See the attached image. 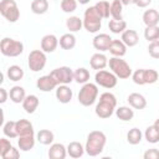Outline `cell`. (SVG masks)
<instances>
[{
  "mask_svg": "<svg viewBox=\"0 0 159 159\" xmlns=\"http://www.w3.org/2000/svg\"><path fill=\"white\" fill-rule=\"evenodd\" d=\"M96 10L98 11V14L101 15L102 19H108L111 15V4L106 0H101L94 5Z\"/></svg>",
  "mask_w": 159,
  "mask_h": 159,
  "instance_id": "cell-37",
  "label": "cell"
},
{
  "mask_svg": "<svg viewBox=\"0 0 159 159\" xmlns=\"http://www.w3.org/2000/svg\"><path fill=\"white\" fill-rule=\"evenodd\" d=\"M122 10H123V4L120 2V0H113L111 2V16L114 20H123Z\"/></svg>",
  "mask_w": 159,
  "mask_h": 159,
  "instance_id": "cell-38",
  "label": "cell"
},
{
  "mask_svg": "<svg viewBox=\"0 0 159 159\" xmlns=\"http://www.w3.org/2000/svg\"><path fill=\"white\" fill-rule=\"evenodd\" d=\"M58 43L61 46V48L63 50H72L75 46H76V37L73 34L68 32V34H63L60 40H58Z\"/></svg>",
  "mask_w": 159,
  "mask_h": 159,
  "instance_id": "cell-27",
  "label": "cell"
},
{
  "mask_svg": "<svg viewBox=\"0 0 159 159\" xmlns=\"http://www.w3.org/2000/svg\"><path fill=\"white\" fill-rule=\"evenodd\" d=\"M16 130H17V135L19 137L29 135V134H35L34 125L27 119H19V120H16Z\"/></svg>",
  "mask_w": 159,
  "mask_h": 159,
  "instance_id": "cell-18",
  "label": "cell"
},
{
  "mask_svg": "<svg viewBox=\"0 0 159 159\" xmlns=\"http://www.w3.org/2000/svg\"><path fill=\"white\" fill-rule=\"evenodd\" d=\"M132 78H133V82L135 84H139V86L145 84L144 83V68H139V70L134 71L132 73Z\"/></svg>",
  "mask_w": 159,
  "mask_h": 159,
  "instance_id": "cell-42",
  "label": "cell"
},
{
  "mask_svg": "<svg viewBox=\"0 0 159 159\" xmlns=\"http://www.w3.org/2000/svg\"><path fill=\"white\" fill-rule=\"evenodd\" d=\"M0 14L9 21L16 22L20 17V10L15 0H1L0 1Z\"/></svg>",
  "mask_w": 159,
  "mask_h": 159,
  "instance_id": "cell-7",
  "label": "cell"
},
{
  "mask_svg": "<svg viewBox=\"0 0 159 159\" xmlns=\"http://www.w3.org/2000/svg\"><path fill=\"white\" fill-rule=\"evenodd\" d=\"M128 103L134 109H144L147 107V99H145V97L143 94H140V93H137V92L130 93L128 96Z\"/></svg>",
  "mask_w": 159,
  "mask_h": 159,
  "instance_id": "cell-17",
  "label": "cell"
},
{
  "mask_svg": "<svg viewBox=\"0 0 159 159\" xmlns=\"http://www.w3.org/2000/svg\"><path fill=\"white\" fill-rule=\"evenodd\" d=\"M53 139H55V135H53V133L50 129H41L36 134V140L40 144H42V145H50V144H52Z\"/></svg>",
  "mask_w": 159,
  "mask_h": 159,
  "instance_id": "cell-25",
  "label": "cell"
},
{
  "mask_svg": "<svg viewBox=\"0 0 159 159\" xmlns=\"http://www.w3.org/2000/svg\"><path fill=\"white\" fill-rule=\"evenodd\" d=\"M108 51L116 57H123L127 53V45L122 40H112Z\"/></svg>",
  "mask_w": 159,
  "mask_h": 159,
  "instance_id": "cell-19",
  "label": "cell"
},
{
  "mask_svg": "<svg viewBox=\"0 0 159 159\" xmlns=\"http://www.w3.org/2000/svg\"><path fill=\"white\" fill-rule=\"evenodd\" d=\"M112 40L113 39L108 34H98L93 37L92 43H93V47L98 51H108Z\"/></svg>",
  "mask_w": 159,
  "mask_h": 159,
  "instance_id": "cell-12",
  "label": "cell"
},
{
  "mask_svg": "<svg viewBox=\"0 0 159 159\" xmlns=\"http://www.w3.org/2000/svg\"><path fill=\"white\" fill-rule=\"evenodd\" d=\"M97 97H98V87H97V83L87 82V83H84L81 87V89L78 92V102L83 107L92 106L96 102Z\"/></svg>",
  "mask_w": 159,
  "mask_h": 159,
  "instance_id": "cell-4",
  "label": "cell"
},
{
  "mask_svg": "<svg viewBox=\"0 0 159 159\" xmlns=\"http://www.w3.org/2000/svg\"><path fill=\"white\" fill-rule=\"evenodd\" d=\"M120 2H122L123 5H129V4L133 2V0H120Z\"/></svg>",
  "mask_w": 159,
  "mask_h": 159,
  "instance_id": "cell-49",
  "label": "cell"
},
{
  "mask_svg": "<svg viewBox=\"0 0 159 159\" xmlns=\"http://www.w3.org/2000/svg\"><path fill=\"white\" fill-rule=\"evenodd\" d=\"M144 37L148 42L159 40V26H147L144 30Z\"/></svg>",
  "mask_w": 159,
  "mask_h": 159,
  "instance_id": "cell-39",
  "label": "cell"
},
{
  "mask_svg": "<svg viewBox=\"0 0 159 159\" xmlns=\"http://www.w3.org/2000/svg\"><path fill=\"white\" fill-rule=\"evenodd\" d=\"M143 22L145 26H157L159 24V12L155 9L145 10L143 14Z\"/></svg>",
  "mask_w": 159,
  "mask_h": 159,
  "instance_id": "cell-23",
  "label": "cell"
},
{
  "mask_svg": "<svg viewBox=\"0 0 159 159\" xmlns=\"http://www.w3.org/2000/svg\"><path fill=\"white\" fill-rule=\"evenodd\" d=\"M108 66L112 70V72L118 78H120V80H125V78H129L132 76V68H130V66L122 57L113 56L112 58H109Z\"/></svg>",
  "mask_w": 159,
  "mask_h": 159,
  "instance_id": "cell-6",
  "label": "cell"
},
{
  "mask_svg": "<svg viewBox=\"0 0 159 159\" xmlns=\"http://www.w3.org/2000/svg\"><path fill=\"white\" fill-rule=\"evenodd\" d=\"M77 0H62L61 1V9L63 12H73L77 9Z\"/></svg>",
  "mask_w": 159,
  "mask_h": 159,
  "instance_id": "cell-41",
  "label": "cell"
},
{
  "mask_svg": "<svg viewBox=\"0 0 159 159\" xmlns=\"http://www.w3.org/2000/svg\"><path fill=\"white\" fill-rule=\"evenodd\" d=\"M35 142H36L35 134L21 135V137H19L17 145H19V149H20V150H22V152H29V150H31V149L35 147Z\"/></svg>",
  "mask_w": 159,
  "mask_h": 159,
  "instance_id": "cell-20",
  "label": "cell"
},
{
  "mask_svg": "<svg viewBox=\"0 0 159 159\" xmlns=\"http://www.w3.org/2000/svg\"><path fill=\"white\" fill-rule=\"evenodd\" d=\"M144 138L147 139L148 143H152V144L158 143L159 142V129L154 124L149 125L144 132Z\"/></svg>",
  "mask_w": 159,
  "mask_h": 159,
  "instance_id": "cell-34",
  "label": "cell"
},
{
  "mask_svg": "<svg viewBox=\"0 0 159 159\" xmlns=\"http://www.w3.org/2000/svg\"><path fill=\"white\" fill-rule=\"evenodd\" d=\"M102 26V17L98 14V11L96 10L94 6H89L84 10V15H83V27L91 32L94 34L97 31H99Z\"/></svg>",
  "mask_w": 159,
  "mask_h": 159,
  "instance_id": "cell-3",
  "label": "cell"
},
{
  "mask_svg": "<svg viewBox=\"0 0 159 159\" xmlns=\"http://www.w3.org/2000/svg\"><path fill=\"white\" fill-rule=\"evenodd\" d=\"M143 158L144 159H159V149H157V148L148 149L143 154Z\"/></svg>",
  "mask_w": 159,
  "mask_h": 159,
  "instance_id": "cell-45",
  "label": "cell"
},
{
  "mask_svg": "<svg viewBox=\"0 0 159 159\" xmlns=\"http://www.w3.org/2000/svg\"><path fill=\"white\" fill-rule=\"evenodd\" d=\"M48 10V1L47 0H32L31 2V11L36 15H42Z\"/></svg>",
  "mask_w": 159,
  "mask_h": 159,
  "instance_id": "cell-30",
  "label": "cell"
},
{
  "mask_svg": "<svg viewBox=\"0 0 159 159\" xmlns=\"http://www.w3.org/2000/svg\"><path fill=\"white\" fill-rule=\"evenodd\" d=\"M94 81L98 86L111 89V88H114L117 86L118 77L112 71L109 72L106 70H99V71H97V73L94 76Z\"/></svg>",
  "mask_w": 159,
  "mask_h": 159,
  "instance_id": "cell-9",
  "label": "cell"
},
{
  "mask_svg": "<svg viewBox=\"0 0 159 159\" xmlns=\"http://www.w3.org/2000/svg\"><path fill=\"white\" fill-rule=\"evenodd\" d=\"M106 143H107V137L103 132L92 130L87 135L84 150L89 157H97L103 152V149L106 147Z\"/></svg>",
  "mask_w": 159,
  "mask_h": 159,
  "instance_id": "cell-1",
  "label": "cell"
},
{
  "mask_svg": "<svg viewBox=\"0 0 159 159\" xmlns=\"http://www.w3.org/2000/svg\"><path fill=\"white\" fill-rule=\"evenodd\" d=\"M120 40L127 45V47H133L139 42V36L135 30H124L122 32Z\"/></svg>",
  "mask_w": 159,
  "mask_h": 159,
  "instance_id": "cell-22",
  "label": "cell"
},
{
  "mask_svg": "<svg viewBox=\"0 0 159 159\" xmlns=\"http://www.w3.org/2000/svg\"><path fill=\"white\" fill-rule=\"evenodd\" d=\"M143 138V133L140 132V129L138 128H132L129 129V132L127 133V142L132 145H137L142 142Z\"/></svg>",
  "mask_w": 159,
  "mask_h": 159,
  "instance_id": "cell-36",
  "label": "cell"
},
{
  "mask_svg": "<svg viewBox=\"0 0 159 159\" xmlns=\"http://www.w3.org/2000/svg\"><path fill=\"white\" fill-rule=\"evenodd\" d=\"M47 155L50 159H65L67 155V147L62 143H53L50 145Z\"/></svg>",
  "mask_w": 159,
  "mask_h": 159,
  "instance_id": "cell-15",
  "label": "cell"
},
{
  "mask_svg": "<svg viewBox=\"0 0 159 159\" xmlns=\"http://www.w3.org/2000/svg\"><path fill=\"white\" fill-rule=\"evenodd\" d=\"M152 0H133V4H135L138 7H147Z\"/></svg>",
  "mask_w": 159,
  "mask_h": 159,
  "instance_id": "cell-47",
  "label": "cell"
},
{
  "mask_svg": "<svg viewBox=\"0 0 159 159\" xmlns=\"http://www.w3.org/2000/svg\"><path fill=\"white\" fill-rule=\"evenodd\" d=\"M89 65L93 70L99 71V70H103L108 66V58H107L106 55H103L101 52H97V53L92 55V57L89 60Z\"/></svg>",
  "mask_w": 159,
  "mask_h": 159,
  "instance_id": "cell-16",
  "label": "cell"
},
{
  "mask_svg": "<svg viewBox=\"0 0 159 159\" xmlns=\"http://www.w3.org/2000/svg\"><path fill=\"white\" fill-rule=\"evenodd\" d=\"M89 80V71L84 67H78L76 71H73V81H76L77 83L84 84L87 83Z\"/></svg>",
  "mask_w": 159,
  "mask_h": 159,
  "instance_id": "cell-32",
  "label": "cell"
},
{
  "mask_svg": "<svg viewBox=\"0 0 159 159\" xmlns=\"http://www.w3.org/2000/svg\"><path fill=\"white\" fill-rule=\"evenodd\" d=\"M0 51L6 57H17L24 52V43L10 37H4L0 42Z\"/></svg>",
  "mask_w": 159,
  "mask_h": 159,
  "instance_id": "cell-5",
  "label": "cell"
},
{
  "mask_svg": "<svg viewBox=\"0 0 159 159\" xmlns=\"http://www.w3.org/2000/svg\"><path fill=\"white\" fill-rule=\"evenodd\" d=\"M9 97H10V99L14 103H22L24 99H25V97H26V93H25L24 87H21V86H14L12 88H10Z\"/></svg>",
  "mask_w": 159,
  "mask_h": 159,
  "instance_id": "cell-24",
  "label": "cell"
},
{
  "mask_svg": "<svg viewBox=\"0 0 159 159\" xmlns=\"http://www.w3.org/2000/svg\"><path fill=\"white\" fill-rule=\"evenodd\" d=\"M39 104H40V101H39L37 96H35V94H29V96L25 97V99H24V102H22V108L25 109L26 113L32 114V113L37 109Z\"/></svg>",
  "mask_w": 159,
  "mask_h": 159,
  "instance_id": "cell-21",
  "label": "cell"
},
{
  "mask_svg": "<svg viewBox=\"0 0 159 159\" xmlns=\"http://www.w3.org/2000/svg\"><path fill=\"white\" fill-rule=\"evenodd\" d=\"M154 125H155V127H157V128L159 129V118H158V119H157V120L154 122Z\"/></svg>",
  "mask_w": 159,
  "mask_h": 159,
  "instance_id": "cell-51",
  "label": "cell"
},
{
  "mask_svg": "<svg viewBox=\"0 0 159 159\" xmlns=\"http://www.w3.org/2000/svg\"><path fill=\"white\" fill-rule=\"evenodd\" d=\"M6 76H7V78L10 81L17 82V81L22 80V77H24V70L20 66H17V65H12V66H10L7 68Z\"/></svg>",
  "mask_w": 159,
  "mask_h": 159,
  "instance_id": "cell-29",
  "label": "cell"
},
{
  "mask_svg": "<svg viewBox=\"0 0 159 159\" xmlns=\"http://www.w3.org/2000/svg\"><path fill=\"white\" fill-rule=\"evenodd\" d=\"M72 89L67 86V84H58L56 87V98L60 103H70L71 99H72Z\"/></svg>",
  "mask_w": 159,
  "mask_h": 159,
  "instance_id": "cell-14",
  "label": "cell"
},
{
  "mask_svg": "<svg viewBox=\"0 0 159 159\" xmlns=\"http://www.w3.org/2000/svg\"><path fill=\"white\" fill-rule=\"evenodd\" d=\"M57 46H58V39L52 34L45 35L41 39V50L46 53L53 52L57 48Z\"/></svg>",
  "mask_w": 159,
  "mask_h": 159,
  "instance_id": "cell-13",
  "label": "cell"
},
{
  "mask_svg": "<svg viewBox=\"0 0 159 159\" xmlns=\"http://www.w3.org/2000/svg\"><path fill=\"white\" fill-rule=\"evenodd\" d=\"M116 116L118 119L123 120V122H129L133 119L134 117V112L130 107H127V106H122L119 108L116 109Z\"/></svg>",
  "mask_w": 159,
  "mask_h": 159,
  "instance_id": "cell-28",
  "label": "cell"
},
{
  "mask_svg": "<svg viewBox=\"0 0 159 159\" xmlns=\"http://www.w3.org/2000/svg\"><path fill=\"white\" fill-rule=\"evenodd\" d=\"M9 97V93L6 92L5 88H0V103H5Z\"/></svg>",
  "mask_w": 159,
  "mask_h": 159,
  "instance_id": "cell-48",
  "label": "cell"
},
{
  "mask_svg": "<svg viewBox=\"0 0 159 159\" xmlns=\"http://www.w3.org/2000/svg\"><path fill=\"white\" fill-rule=\"evenodd\" d=\"M83 26V20H81L78 16H70L66 20V27L70 30V32H77L82 29Z\"/></svg>",
  "mask_w": 159,
  "mask_h": 159,
  "instance_id": "cell-31",
  "label": "cell"
},
{
  "mask_svg": "<svg viewBox=\"0 0 159 159\" xmlns=\"http://www.w3.org/2000/svg\"><path fill=\"white\" fill-rule=\"evenodd\" d=\"M84 147L80 143V142H71L68 145H67V154L71 157V158H81L84 153Z\"/></svg>",
  "mask_w": 159,
  "mask_h": 159,
  "instance_id": "cell-26",
  "label": "cell"
},
{
  "mask_svg": "<svg viewBox=\"0 0 159 159\" xmlns=\"http://www.w3.org/2000/svg\"><path fill=\"white\" fill-rule=\"evenodd\" d=\"M80 4H82V5H86V4H88L91 0H77Z\"/></svg>",
  "mask_w": 159,
  "mask_h": 159,
  "instance_id": "cell-50",
  "label": "cell"
},
{
  "mask_svg": "<svg viewBox=\"0 0 159 159\" xmlns=\"http://www.w3.org/2000/svg\"><path fill=\"white\" fill-rule=\"evenodd\" d=\"M148 52L153 58H159V40L149 42Z\"/></svg>",
  "mask_w": 159,
  "mask_h": 159,
  "instance_id": "cell-43",
  "label": "cell"
},
{
  "mask_svg": "<svg viewBox=\"0 0 159 159\" xmlns=\"http://www.w3.org/2000/svg\"><path fill=\"white\" fill-rule=\"evenodd\" d=\"M46 52H43L42 50H32L29 53L27 57V66L32 72H39L42 71L46 66L47 58H46Z\"/></svg>",
  "mask_w": 159,
  "mask_h": 159,
  "instance_id": "cell-8",
  "label": "cell"
},
{
  "mask_svg": "<svg viewBox=\"0 0 159 159\" xmlns=\"http://www.w3.org/2000/svg\"><path fill=\"white\" fill-rule=\"evenodd\" d=\"M58 84H68L73 81V71L67 66H61L50 72Z\"/></svg>",
  "mask_w": 159,
  "mask_h": 159,
  "instance_id": "cell-10",
  "label": "cell"
},
{
  "mask_svg": "<svg viewBox=\"0 0 159 159\" xmlns=\"http://www.w3.org/2000/svg\"><path fill=\"white\" fill-rule=\"evenodd\" d=\"M116 107H117L116 96L111 92H104L99 96V102L97 103L94 112L99 118L106 119V118H109L114 113Z\"/></svg>",
  "mask_w": 159,
  "mask_h": 159,
  "instance_id": "cell-2",
  "label": "cell"
},
{
  "mask_svg": "<svg viewBox=\"0 0 159 159\" xmlns=\"http://www.w3.org/2000/svg\"><path fill=\"white\" fill-rule=\"evenodd\" d=\"M108 29L113 34H122L124 30H127V22L124 20H109L108 22Z\"/></svg>",
  "mask_w": 159,
  "mask_h": 159,
  "instance_id": "cell-35",
  "label": "cell"
},
{
  "mask_svg": "<svg viewBox=\"0 0 159 159\" xmlns=\"http://www.w3.org/2000/svg\"><path fill=\"white\" fill-rule=\"evenodd\" d=\"M19 157H20L19 149H16L15 147H11V149H10L5 155H2L1 158H2V159H17Z\"/></svg>",
  "mask_w": 159,
  "mask_h": 159,
  "instance_id": "cell-46",
  "label": "cell"
},
{
  "mask_svg": "<svg viewBox=\"0 0 159 159\" xmlns=\"http://www.w3.org/2000/svg\"><path fill=\"white\" fill-rule=\"evenodd\" d=\"M57 86H58V83L51 75L42 76V77L37 78V81H36V87L42 92H50V91L55 89Z\"/></svg>",
  "mask_w": 159,
  "mask_h": 159,
  "instance_id": "cell-11",
  "label": "cell"
},
{
  "mask_svg": "<svg viewBox=\"0 0 159 159\" xmlns=\"http://www.w3.org/2000/svg\"><path fill=\"white\" fill-rule=\"evenodd\" d=\"M159 80V73L153 68H144V83L153 84Z\"/></svg>",
  "mask_w": 159,
  "mask_h": 159,
  "instance_id": "cell-40",
  "label": "cell"
},
{
  "mask_svg": "<svg viewBox=\"0 0 159 159\" xmlns=\"http://www.w3.org/2000/svg\"><path fill=\"white\" fill-rule=\"evenodd\" d=\"M11 143H10V140L9 139H6V138H1L0 139V155L2 157V155H5L10 149H11Z\"/></svg>",
  "mask_w": 159,
  "mask_h": 159,
  "instance_id": "cell-44",
  "label": "cell"
},
{
  "mask_svg": "<svg viewBox=\"0 0 159 159\" xmlns=\"http://www.w3.org/2000/svg\"><path fill=\"white\" fill-rule=\"evenodd\" d=\"M2 133L9 139L17 138L19 135H17V130H16V120H7L2 125Z\"/></svg>",
  "mask_w": 159,
  "mask_h": 159,
  "instance_id": "cell-33",
  "label": "cell"
}]
</instances>
